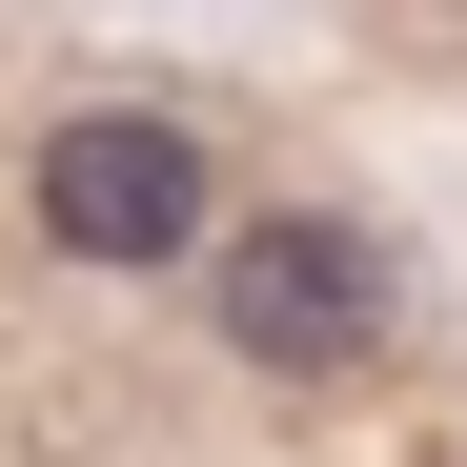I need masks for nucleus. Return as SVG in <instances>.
Masks as SVG:
<instances>
[{"instance_id": "1", "label": "nucleus", "mask_w": 467, "mask_h": 467, "mask_svg": "<svg viewBox=\"0 0 467 467\" xmlns=\"http://www.w3.org/2000/svg\"><path fill=\"white\" fill-rule=\"evenodd\" d=\"M223 346H244V366H285V386H326V366H366L386 346V265H366V223H244V244H223Z\"/></svg>"}, {"instance_id": "2", "label": "nucleus", "mask_w": 467, "mask_h": 467, "mask_svg": "<svg viewBox=\"0 0 467 467\" xmlns=\"http://www.w3.org/2000/svg\"><path fill=\"white\" fill-rule=\"evenodd\" d=\"M41 244H82V265H163V244H203V142L142 122V102L41 122Z\"/></svg>"}]
</instances>
